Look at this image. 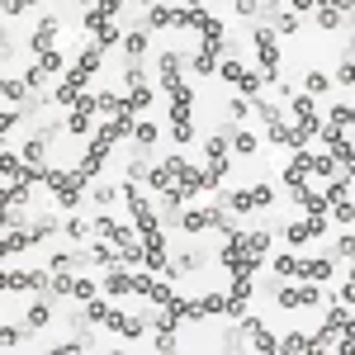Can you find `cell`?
Listing matches in <instances>:
<instances>
[{
	"label": "cell",
	"instance_id": "10",
	"mask_svg": "<svg viewBox=\"0 0 355 355\" xmlns=\"http://www.w3.org/2000/svg\"><path fill=\"white\" fill-rule=\"evenodd\" d=\"M166 171H171V180H175L180 190H190V194H199V190H214L209 171H199V166H190L185 157H166Z\"/></svg>",
	"mask_w": 355,
	"mask_h": 355
},
{
	"label": "cell",
	"instance_id": "20",
	"mask_svg": "<svg viewBox=\"0 0 355 355\" xmlns=\"http://www.w3.org/2000/svg\"><path fill=\"white\" fill-rule=\"evenodd\" d=\"M180 227L194 232V237H199V232H209V227H223V232H227V214H223V209H194V214L180 218Z\"/></svg>",
	"mask_w": 355,
	"mask_h": 355
},
{
	"label": "cell",
	"instance_id": "18",
	"mask_svg": "<svg viewBox=\"0 0 355 355\" xmlns=\"http://www.w3.org/2000/svg\"><path fill=\"white\" fill-rule=\"evenodd\" d=\"M322 232H327V218H322V214H308V218H299V223H289V227H284V242L303 246V242H318Z\"/></svg>",
	"mask_w": 355,
	"mask_h": 355
},
{
	"label": "cell",
	"instance_id": "37",
	"mask_svg": "<svg viewBox=\"0 0 355 355\" xmlns=\"http://www.w3.org/2000/svg\"><path fill=\"white\" fill-rule=\"evenodd\" d=\"M28 5H33V0H5V15L15 19V15H19V10H28Z\"/></svg>",
	"mask_w": 355,
	"mask_h": 355
},
{
	"label": "cell",
	"instance_id": "5",
	"mask_svg": "<svg viewBox=\"0 0 355 355\" xmlns=\"http://www.w3.org/2000/svg\"><path fill=\"white\" fill-rule=\"evenodd\" d=\"M123 105H128V100H119V95H81V100L71 105L67 133H90V123H95L100 114H119Z\"/></svg>",
	"mask_w": 355,
	"mask_h": 355
},
{
	"label": "cell",
	"instance_id": "25",
	"mask_svg": "<svg viewBox=\"0 0 355 355\" xmlns=\"http://www.w3.org/2000/svg\"><path fill=\"white\" fill-rule=\"evenodd\" d=\"M53 38H57V19H53V15H48V19L38 24V33H33L28 43H33V53L43 57V53H57V48H53Z\"/></svg>",
	"mask_w": 355,
	"mask_h": 355
},
{
	"label": "cell",
	"instance_id": "41",
	"mask_svg": "<svg viewBox=\"0 0 355 355\" xmlns=\"http://www.w3.org/2000/svg\"><path fill=\"white\" fill-rule=\"evenodd\" d=\"M185 5H194V10H204V0H185Z\"/></svg>",
	"mask_w": 355,
	"mask_h": 355
},
{
	"label": "cell",
	"instance_id": "11",
	"mask_svg": "<svg viewBox=\"0 0 355 355\" xmlns=\"http://www.w3.org/2000/svg\"><path fill=\"white\" fill-rule=\"evenodd\" d=\"M0 284H5V294H28V289L43 294V289H53V266L48 270H5Z\"/></svg>",
	"mask_w": 355,
	"mask_h": 355
},
{
	"label": "cell",
	"instance_id": "17",
	"mask_svg": "<svg viewBox=\"0 0 355 355\" xmlns=\"http://www.w3.org/2000/svg\"><path fill=\"white\" fill-rule=\"evenodd\" d=\"M123 5H128V0H95V5L85 10V33H90V38H100V33L114 24V15H119Z\"/></svg>",
	"mask_w": 355,
	"mask_h": 355
},
{
	"label": "cell",
	"instance_id": "19",
	"mask_svg": "<svg viewBox=\"0 0 355 355\" xmlns=\"http://www.w3.org/2000/svg\"><path fill=\"white\" fill-rule=\"evenodd\" d=\"M227 152H232V137H223V133L209 137V180H214V190H218L223 175H227Z\"/></svg>",
	"mask_w": 355,
	"mask_h": 355
},
{
	"label": "cell",
	"instance_id": "21",
	"mask_svg": "<svg viewBox=\"0 0 355 355\" xmlns=\"http://www.w3.org/2000/svg\"><path fill=\"white\" fill-rule=\"evenodd\" d=\"M48 294H67V299H95V284L90 279H76L67 270H53V289Z\"/></svg>",
	"mask_w": 355,
	"mask_h": 355
},
{
	"label": "cell",
	"instance_id": "26",
	"mask_svg": "<svg viewBox=\"0 0 355 355\" xmlns=\"http://www.w3.org/2000/svg\"><path fill=\"white\" fill-rule=\"evenodd\" d=\"M341 19H346L341 0H318V24H322V28H336Z\"/></svg>",
	"mask_w": 355,
	"mask_h": 355
},
{
	"label": "cell",
	"instance_id": "13",
	"mask_svg": "<svg viewBox=\"0 0 355 355\" xmlns=\"http://www.w3.org/2000/svg\"><path fill=\"white\" fill-rule=\"evenodd\" d=\"M218 76H223L227 85H237L246 100H251V95H261V85H266V76H251L242 62H232V57H223V62H218Z\"/></svg>",
	"mask_w": 355,
	"mask_h": 355
},
{
	"label": "cell",
	"instance_id": "24",
	"mask_svg": "<svg viewBox=\"0 0 355 355\" xmlns=\"http://www.w3.org/2000/svg\"><path fill=\"white\" fill-rule=\"evenodd\" d=\"M318 355V336H308V331H289V336H279V355Z\"/></svg>",
	"mask_w": 355,
	"mask_h": 355
},
{
	"label": "cell",
	"instance_id": "32",
	"mask_svg": "<svg viewBox=\"0 0 355 355\" xmlns=\"http://www.w3.org/2000/svg\"><path fill=\"white\" fill-rule=\"evenodd\" d=\"M341 351H355V318H346V327H341V341H336Z\"/></svg>",
	"mask_w": 355,
	"mask_h": 355
},
{
	"label": "cell",
	"instance_id": "12",
	"mask_svg": "<svg viewBox=\"0 0 355 355\" xmlns=\"http://www.w3.org/2000/svg\"><path fill=\"white\" fill-rule=\"evenodd\" d=\"M256 53H261L266 85H279V43H275V28H256Z\"/></svg>",
	"mask_w": 355,
	"mask_h": 355
},
{
	"label": "cell",
	"instance_id": "38",
	"mask_svg": "<svg viewBox=\"0 0 355 355\" xmlns=\"http://www.w3.org/2000/svg\"><path fill=\"white\" fill-rule=\"evenodd\" d=\"M336 81H341V85H355V62H346V67H341V76H336Z\"/></svg>",
	"mask_w": 355,
	"mask_h": 355
},
{
	"label": "cell",
	"instance_id": "31",
	"mask_svg": "<svg viewBox=\"0 0 355 355\" xmlns=\"http://www.w3.org/2000/svg\"><path fill=\"white\" fill-rule=\"evenodd\" d=\"M133 137H137V147L147 152V147L157 142V128H152V123H137V128H133Z\"/></svg>",
	"mask_w": 355,
	"mask_h": 355
},
{
	"label": "cell",
	"instance_id": "28",
	"mask_svg": "<svg viewBox=\"0 0 355 355\" xmlns=\"http://www.w3.org/2000/svg\"><path fill=\"white\" fill-rule=\"evenodd\" d=\"M123 43H128V62H137V57H142V48H147V33H142V28H133V33H123Z\"/></svg>",
	"mask_w": 355,
	"mask_h": 355
},
{
	"label": "cell",
	"instance_id": "40",
	"mask_svg": "<svg viewBox=\"0 0 355 355\" xmlns=\"http://www.w3.org/2000/svg\"><path fill=\"white\" fill-rule=\"evenodd\" d=\"M289 5H294L299 15H303V10H318V0H289Z\"/></svg>",
	"mask_w": 355,
	"mask_h": 355
},
{
	"label": "cell",
	"instance_id": "3",
	"mask_svg": "<svg viewBox=\"0 0 355 355\" xmlns=\"http://www.w3.org/2000/svg\"><path fill=\"white\" fill-rule=\"evenodd\" d=\"M157 71H162L166 95H171V137H175V142H190L194 137V119H190L194 114V95H190V85H185V76H180V57L162 53Z\"/></svg>",
	"mask_w": 355,
	"mask_h": 355
},
{
	"label": "cell",
	"instance_id": "39",
	"mask_svg": "<svg viewBox=\"0 0 355 355\" xmlns=\"http://www.w3.org/2000/svg\"><path fill=\"white\" fill-rule=\"evenodd\" d=\"M232 5H237V15H256V10H261L256 0H232Z\"/></svg>",
	"mask_w": 355,
	"mask_h": 355
},
{
	"label": "cell",
	"instance_id": "29",
	"mask_svg": "<svg viewBox=\"0 0 355 355\" xmlns=\"http://www.w3.org/2000/svg\"><path fill=\"white\" fill-rule=\"evenodd\" d=\"M24 336H28V327H0V346H5V351H15Z\"/></svg>",
	"mask_w": 355,
	"mask_h": 355
},
{
	"label": "cell",
	"instance_id": "35",
	"mask_svg": "<svg viewBox=\"0 0 355 355\" xmlns=\"http://www.w3.org/2000/svg\"><path fill=\"white\" fill-rule=\"evenodd\" d=\"M275 24H279V33H294V28H299V19H294V15H279V10H275Z\"/></svg>",
	"mask_w": 355,
	"mask_h": 355
},
{
	"label": "cell",
	"instance_id": "8",
	"mask_svg": "<svg viewBox=\"0 0 355 355\" xmlns=\"http://www.w3.org/2000/svg\"><path fill=\"white\" fill-rule=\"evenodd\" d=\"M275 275L279 279H303V284H322V279H331V261H303V256H279L275 261Z\"/></svg>",
	"mask_w": 355,
	"mask_h": 355
},
{
	"label": "cell",
	"instance_id": "34",
	"mask_svg": "<svg viewBox=\"0 0 355 355\" xmlns=\"http://www.w3.org/2000/svg\"><path fill=\"white\" fill-rule=\"evenodd\" d=\"M62 232H67V237H76V242H85V232H90V227H85L81 218H71V223H62Z\"/></svg>",
	"mask_w": 355,
	"mask_h": 355
},
{
	"label": "cell",
	"instance_id": "6",
	"mask_svg": "<svg viewBox=\"0 0 355 355\" xmlns=\"http://www.w3.org/2000/svg\"><path fill=\"white\" fill-rule=\"evenodd\" d=\"M85 313H90V322H105V327L114 331V336H142V318H133V313H119V308H110V303L100 299H85Z\"/></svg>",
	"mask_w": 355,
	"mask_h": 355
},
{
	"label": "cell",
	"instance_id": "36",
	"mask_svg": "<svg viewBox=\"0 0 355 355\" xmlns=\"http://www.w3.org/2000/svg\"><path fill=\"white\" fill-rule=\"evenodd\" d=\"M322 90H327V76L313 71V76H308V95H322Z\"/></svg>",
	"mask_w": 355,
	"mask_h": 355
},
{
	"label": "cell",
	"instance_id": "1",
	"mask_svg": "<svg viewBox=\"0 0 355 355\" xmlns=\"http://www.w3.org/2000/svg\"><path fill=\"white\" fill-rule=\"evenodd\" d=\"M266 251H270V232L261 227V232H242V227H227V242H223V266L232 275V289H227V299H232V318H242L246 303H251V275L256 266L266 261Z\"/></svg>",
	"mask_w": 355,
	"mask_h": 355
},
{
	"label": "cell",
	"instance_id": "23",
	"mask_svg": "<svg viewBox=\"0 0 355 355\" xmlns=\"http://www.w3.org/2000/svg\"><path fill=\"white\" fill-rule=\"evenodd\" d=\"M237 322H242V331L251 336V346H256V351H266V355H275V351H279V336H270V331L261 327L256 318H246V313H242Z\"/></svg>",
	"mask_w": 355,
	"mask_h": 355
},
{
	"label": "cell",
	"instance_id": "14",
	"mask_svg": "<svg viewBox=\"0 0 355 355\" xmlns=\"http://www.w3.org/2000/svg\"><path fill=\"white\" fill-rule=\"evenodd\" d=\"M275 190L270 185H251V190H227V209L232 214H251V209H270Z\"/></svg>",
	"mask_w": 355,
	"mask_h": 355
},
{
	"label": "cell",
	"instance_id": "7",
	"mask_svg": "<svg viewBox=\"0 0 355 355\" xmlns=\"http://www.w3.org/2000/svg\"><path fill=\"white\" fill-rule=\"evenodd\" d=\"M90 232H95V237H105V242H114V246H123V251H128V261L147 270V246L133 237V227H119L114 218H95V223H90Z\"/></svg>",
	"mask_w": 355,
	"mask_h": 355
},
{
	"label": "cell",
	"instance_id": "27",
	"mask_svg": "<svg viewBox=\"0 0 355 355\" xmlns=\"http://www.w3.org/2000/svg\"><path fill=\"white\" fill-rule=\"evenodd\" d=\"M48 318H53V303H48V299H38L33 308H28V322H24V327H28V331H38L43 322H48Z\"/></svg>",
	"mask_w": 355,
	"mask_h": 355
},
{
	"label": "cell",
	"instance_id": "30",
	"mask_svg": "<svg viewBox=\"0 0 355 355\" xmlns=\"http://www.w3.org/2000/svg\"><path fill=\"white\" fill-rule=\"evenodd\" d=\"M232 152H242V157H251V152H256V137L237 128V133H232Z\"/></svg>",
	"mask_w": 355,
	"mask_h": 355
},
{
	"label": "cell",
	"instance_id": "42",
	"mask_svg": "<svg viewBox=\"0 0 355 355\" xmlns=\"http://www.w3.org/2000/svg\"><path fill=\"white\" fill-rule=\"evenodd\" d=\"M137 5H157V0H137Z\"/></svg>",
	"mask_w": 355,
	"mask_h": 355
},
{
	"label": "cell",
	"instance_id": "4",
	"mask_svg": "<svg viewBox=\"0 0 355 355\" xmlns=\"http://www.w3.org/2000/svg\"><path fill=\"white\" fill-rule=\"evenodd\" d=\"M100 57H105V48H100V43H90V48L81 53V62L71 67V76H67L62 85H53V100H57V105H76V100H81V95H85V81L100 71Z\"/></svg>",
	"mask_w": 355,
	"mask_h": 355
},
{
	"label": "cell",
	"instance_id": "16",
	"mask_svg": "<svg viewBox=\"0 0 355 355\" xmlns=\"http://www.w3.org/2000/svg\"><path fill=\"white\" fill-rule=\"evenodd\" d=\"M53 232H57V223H53V218H43V223H33V227H24V232H5L0 251H5V256H15V251H24V246L43 242V237H53Z\"/></svg>",
	"mask_w": 355,
	"mask_h": 355
},
{
	"label": "cell",
	"instance_id": "22",
	"mask_svg": "<svg viewBox=\"0 0 355 355\" xmlns=\"http://www.w3.org/2000/svg\"><path fill=\"white\" fill-rule=\"evenodd\" d=\"M57 71H62V53H43V57H38V62H33V67H28L24 85H28V90H33V85H43V81H48V76H57Z\"/></svg>",
	"mask_w": 355,
	"mask_h": 355
},
{
	"label": "cell",
	"instance_id": "33",
	"mask_svg": "<svg viewBox=\"0 0 355 355\" xmlns=\"http://www.w3.org/2000/svg\"><path fill=\"white\" fill-rule=\"evenodd\" d=\"M24 90H28L24 81H5V100H10V105H19V100H24Z\"/></svg>",
	"mask_w": 355,
	"mask_h": 355
},
{
	"label": "cell",
	"instance_id": "43",
	"mask_svg": "<svg viewBox=\"0 0 355 355\" xmlns=\"http://www.w3.org/2000/svg\"><path fill=\"white\" fill-rule=\"evenodd\" d=\"M346 303H355V294H346Z\"/></svg>",
	"mask_w": 355,
	"mask_h": 355
},
{
	"label": "cell",
	"instance_id": "15",
	"mask_svg": "<svg viewBox=\"0 0 355 355\" xmlns=\"http://www.w3.org/2000/svg\"><path fill=\"white\" fill-rule=\"evenodd\" d=\"M275 303L279 308H313L318 303V284H284L275 275Z\"/></svg>",
	"mask_w": 355,
	"mask_h": 355
},
{
	"label": "cell",
	"instance_id": "9",
	"mask_svg": "<svg viewBox=\"0 0 355 355\" xmlns=\"http://www.w3.org/2000/svg\"><path fill=\"white\" fill-rule=\"evenodd\" d=\"M199 33H204V48H199V57H194V71H199V76H214L218 62H223V43H227V38H223V24L214 19V15L204 19Z\"/></svg>",
	"mask_w": 355,
	"mask_h": 355
},
{
	"label": "cell",
	"instance_id": "2",
	"mask_svg": "<svg viewBox=\"0 0 355 355\" xmlns=\"http://www.w3.org/2000/svg\"><path fill=\"white\" fill-rule=\"evenodd\" d=\"M123 199H128V214H133V227L142 246H147V270L152 275H180V266H166V237H162V223H157V209L142 199V190H133V180L123 185Z\"/></svg>",
	"mask_w": 355,
	"mask_h": 355
}]
</instances>
